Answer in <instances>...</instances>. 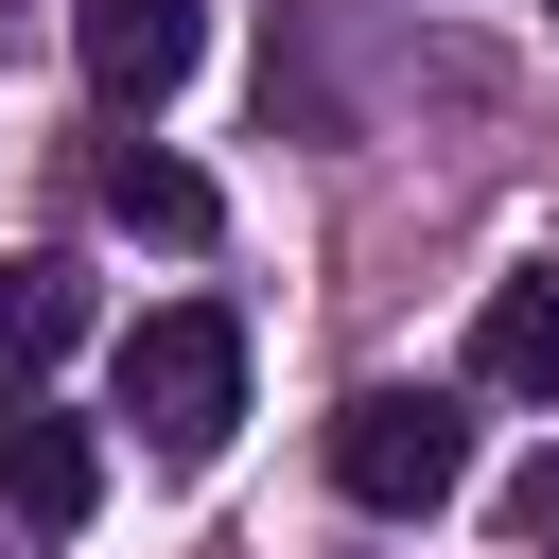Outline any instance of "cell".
Segmentation results:
<instances>
[{
	"instance_id": "6da1fadb",
	"label": "cell",
	"mask_w": 559,
	"mask_h": 559,
	"mask_svg": "<svg viewBox=\"0 0 559 559\" xmlns=\"http://www.w3.org/2000/svg\"><path fill=\"white\" fill-rule=\"evenodd\" d=\"M332 489H349L367 524H437V507L472 489L454 384H349V402H332Z\"/></svg>"
},
{
	"instance_id": "7a4b0ae2",
	"label": "cell",
	"mask_w": 559,
	"mask_h": 559,
	"mask_svg": "<svg viewBox=\"0 0 559 559\" xmlns=\"http://www.w3.org/2000/svg\"><path fill=\"white\" fill-rule=\"evenodd\" d=\"M105 384H122V419H140L157 454H227V419H245V332H227L210 297H157V314L105 349Z\"/></svg>"
},
{
	"instance_id": "3957f363",
	"label": "cell",
	"mask_w": 559,
	"mask_h": 559,
	"mask_svg": "<svg viewBox=\"0 0 559 559\" xmlns=\"http://www.w3.org/2000/svg\"><path fill=\"white\" fill-rule=\"evenodd\" d=\"M70 52H87V87L140 122V105H175V87H192V52H210V0H70Z\"/></svg>"
},
{
	"instance_id": "277c9868",
	"label": "cell",
	"mask_w": 559,
	"mask_h": 559,
	"mask_svg": "<svg viewBox=\"0 0 559 559\" xmlns=\"http://www.w3.org/2000/svg\"><path fill=\"white\" fill-rule=\"evenodd\" d=\"M0 507H17L35 542H70V524L105 507V454H87V419H52V402H0Z\"/></svg>"
},
{
	"instance_id": "5b68a950",
	"label": "cell",
	"mask_w": 559,
	"mask_h": 559,
	"mask_svg": "<svg viewBox=\"0 0 559 559\" xmlns=\"http://www.w3.org/2000/svg\"><path fill=\"white\" fill-rule=\"evenodd\" d=\"M87 192H105V227H140V245H210V175H192V157H157V140H105V157H87Z\"/></svg>"
},
{
	"instance_id": "8992f818",
	"label": "cell",
	"mask_w": 559,
	"mask_h": 559,
	"mask_svg": "<svg viewBox=\"0 0 559 559\" xmlns=\"http://www.w3.org/2000/svg\"><path fill=\"white\" fill-rule=\"evenodd\" d=\"M472 384H507V402L559 419V280H489V314H472Z\"/></svg>"
},
{
	"instance_id": "52a82bcc",
	"label": "cell",
	"mask_w": 559,
	"mask_h": 559,
	"mask_svg": "<svg viewBox=\"0 0 559 559\" xmlns=\"http://www.w3.org/2000/svg\"><path fill=\"white\" fill-rule=\"evenodd\" d=\"M70 332H87V280L70 262H0V384H35Z\"/></svg>"
},
{
	"instance_id": "ba28073f",
	"label": "cell",
	"mask_w": 559,
	"mask_h": 559,
	"mask_svg": "<svg viewBox=\"0 0 559 559\" xmlns=\"http://www.w3.org/2000/svg\"><path fill=\"white\" fill-rule=\"evenodd\" d=\"M507 542H542V559H559V454H524V472H507Z\"/></svg>"
}]
</instances>
